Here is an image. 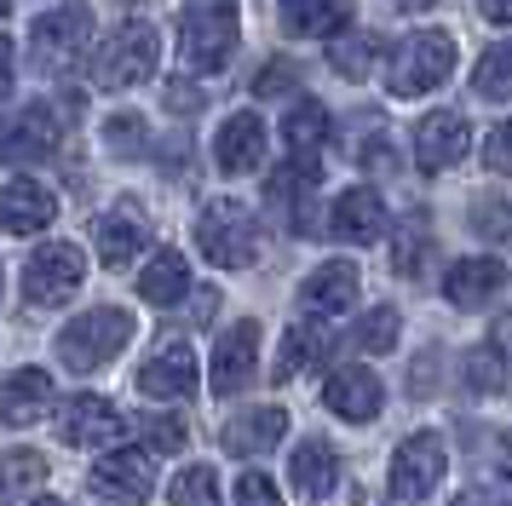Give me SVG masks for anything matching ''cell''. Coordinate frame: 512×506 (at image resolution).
Listing matches in <instances>:
<instances>
[{
	"label": "cell",
	"instance_id": "obj_1",
	"mask_svg": "<svg viewBox=\"0 0 512 506\" xmlns=\"http://www.w3.org/2000/svg\"><path fill=\"white\" fill-rule=\"evenodd\" d=\"M236 35H242L236 0H185L179 6V58L196 75H213V69L231 64Z\"/></svg>",
	"mask_w": 512,
	"mask_h": 506
},
{
	"label": "cell",
	"instance_id": "obj_2",
	"mask_svg": "<svg viewBox=\"0 0 512 506\" xmlns=\"http://www.w3.org/2000/svg\"><path fill=\"white\" fill-rule=\"evenodd\" d=\"M133 340V317L121 311V305H98V311H81L75 322H64V334H58V363L70 368V374H93L104 368L110 357H121Z\"/></svg>",
	"mask_w": 512,
	"mask_h": 506
},
{
	"label": "cell",
	"instance_id": "obj_3",
	"mask_svg": "<svg viewBox=\"0 0 512 506\" xmlns=\"http://www.w3.org/2000/svg\"><path fill=\"white\" fill-rule=\"evenodd\" d=\"M162 64V35H156V23L144 18H127L116 35H104V46L93 52V81L98 87H144L150 75Z\"/></svg>",
	"mask_w": 512,
	"mask_h": 506
},
{
	"label": "cell",
	"instance_id": "obj_4",
	"mask_svg": "<svg viewBox=\"0 0 512 506\" xmlns=\"http://www.w3.org/2000/svg\"><path fill=\"white\" fill-rule=\"evenodd\" d=\"M196 248L208 253L219 271H248L259 259V219L242 202L219 196V202H208L202 219H196Z\"/></svg>",
	"mask_w": 512,
	"mask_h": 506
},
{
	"label": "cell",
	"instance_id": "obj_5",
	"mask_svg": "<svg viewBox=\"0 0 512 506\" xmlns=\"http://www.w3.org/2000/svg\"><path fill=\"white\" fill-rule=\"evenodd\" d=\"M455 75V35L449 29H426V35H409V41L392 52V69H386V87L397 98H420V92L443 87Z\"/></svg>",
	"mask_w": 512,
	"mask_h": 506
},
{
	"label": "cell",
	"instance_id": "obj_6",
	"mask_svg": "<svg viewBox=\"0 0 512 506\" xmlns=\"http://www.w3.org/2000/svg\"><path fill=\"white\" fill-rule=\"evenodd\" d=\"M29 46H35V69L41 75H64V69H75V58L93 46V12L81 6V0H64L58 12H41L35 18V29H29Z\"/></svg>",
	"mask_w": 512,
	"mask_h": 506
},
{
	"label": "cell",
	"instance_id": "obj_7",
	"mask_svg": "<svg viewBox=\"0 0 512 506\" xmlns=\"http://www.w3.org/2000/svg\"><path fill=\"white\" fill-rule=\"evenodd\" d=\"M81 282H87V253L75 242H47V248L29 253V265H24L29 305H64V299H75Z\"/></svg>",
	"mask_w": 512,
	"mask_h": 506
},
{
	"label": "cell",
	"instance_id": "obj_8",
	"mask_svg": "<svg viewBox=\"0 0 512 506\" xmlns=\"http://www.w3.org/2000/svg\"><path fill=\"white\" fill-rule=\"evenodd\" d=\"M443 472H449V449H443V437L438 432H415V437L397 443L386 489H392V501H426V495L443 483Z\"/></svg>",
	"mask_w": 512,
	"mask_h": 506
},
{
	"label": "cell",
	"instance_id": "obj_9",
	"mask_svg": "<svg viewBox=\"0 0 512 506\" xmlns=\"http://www.w3.org/2000/svg\"><path fill=\"white\" fill-rule=\"evenodd\" d=\"M58 437L75 443V449H104V443H121V437H127V420L116 414L110 397L81 391L70 403H58Z\"/></svg>",
	"mask_w": 512,
	"mask_h": 506
},
{
	"label": "cell",
	"instance_id": "obj_10",
	"mask_svg": "<svg viewBox=\"0 0 512 506\" xmlns=\"http://www.w3.org/2000/svg\"><path fill=\"white\" fill-rule=\"evenodd\" d=\"M150 483H156V460L133 455V449H110V455L93 460V472H87V489L104 495V501H116V506H139L144 495H150Z\"/></svg>",
	"mask_w": 512,
	"mask_h": 506
},
{
	"label": "cell",
	"instance_id": "obj_11",
	"mask_svg": "<svg viewBox=\"0 0 512 506\" xmlns=\"http://www.w3.org/2000/svg\"><path fill=\"white\" fill-rule=\"evenodd\" d=\"M58 138H64L58 115H52L47 104H24V110L0 127V156L18 161V167H35V161L58 156Z\"/></svg>",
	"mask_w": 512,
	"mask_h": 506
},
{
	"label": "cell",
	"instance_id": "obj_12",
	"mask_svg": "<svg viewBox=\"0 0 512 506\" xmlns=\"http://www.w3.org/2000/svg\"><path fill=\"white\" fill-rule=\"evenodd\" d=\"M311 196H317V161H282L277 173H271V184H265V202L282 213V225H294L300 236H311L317 230V207H311Z\"/></svg>",
	"mask_w": 512,
	"mask_h": 506
},
{
	"label": "cell",
	"instance_id": "obj_13",
	"mask_svg": "<svg viewBox=\"0 0 512 506\" xmlns=\"http://www.w3.org/2000/svg\"><path fill=\"white\" fill-rule=\"evenodd\" d=\"M254 368H259V322L242 317L236 328L219 334V345H213V374H208L213 397H236V391L254 380Z\"/></svg>",
	"mask_w": 512,
	"mask_h": 506
},
{
	"label": "cell",
	"instance_id": "obj_14",
	"mask_svg": "<svg viewBox=\"0 0 512 506\" xmlns=\"http://www.w3.org/2000/svg\"><path fill=\"white\" fill-rule=\"evenodd\" d=\"M328 230H334L340 242H351V248L380 242V236H386V202H380V190H369V184L340 190L334 207H328Z\"/></svg>",
	"mask_w": 512,
	"mask_h": 506
},
{
	"label": "cell",
	"instance_id": "obj_15",
	"mask_svg": "<svg viewBox=\"0 0 512 506\" xmlns=\"http://www.w3.org/2000/svg\"><path fill=\"white\" fill-rule=\"evenodd\" d=\"M323 403H328L334 414H340V420L363 426V420H374V414L386 409V386H380V374H374V368L346 363V368H334V374H328Z\"/></svg>",
	"mask_w": 512,
	"mask_h": 506
},
{
	"label": "cell",
	"instance_id": "obj_16",
	"mask_svg": "<svg viewBox=\"0 0 512 506\" xmlns=\"http://www.w3.org/2000/svg\"><path fill=\"white\" fill-rule=\"evenodd\" d=\"M357 305V265L351 259H328L300 282V317L323 322V317H340Z\"/></svg>",
	"mask_w": 512,
	"mask_h": 506
},
{
	"label": "cell",
	"instance_id": "obj_17",
	"mask_svg": "<svg viewBox=\"0 0 512 506\" xmlns=\"http://www.w3.org/2000/svg\"><path fill=\"white\" fill-rule=\"evenodd\" d=\"M466 150H472V127H466L455 110H432V115L415 127V156H420V167H426V173L455 167Z\"/></svg>",
	"mask_w": 512,
	"mask_h": 506
},
{
	"label": "cell",
	"instance_id": "obj_18",
	"mask_svg": "<svg viewBox=\"0 0 512 506\" xmlns=\"http://www.w3.org/2000/svg\"><path fill=\"white\" fill-rule=\"evenodd\" d=\"M139 391L144 397H185V391H196V351L185 340H162L139 368Z\"/></svg>",
	"mask_w": 512,
	"mask_h": 506
},
{
	"label": "cell",
	"instance_id": "obj_19",
	"mask_svg": "<svg viewBox=\"0 0 512 506\" xmlns=\"http://www.w3.org/2000/svg\"><path fill=\"white\" fill-rule=\"evenodd\" d=\"M58 219V196H52L41 179H12L0 190V230L12 236H35Z\"/></svg>",
	"mask_w": 512,
	"mask_h": 506
},
{
	"label": "cell",
	"instance_id": "obj_20",
	"mask_svg": "<svg viewBox=\"0 0 512 506\" xmlns=\"http://www.w3.org/2000/svg\"><path fill=\"white\" fill-rule=\"evenodd\" d=\"M41 414H52V374L47 368H12L0 380V420L6 426H35Z\"/></svg>",
	"mask_w": 512,
	"mask_h": 506
},
{
	"label": "cell",
	"instance_id": "obj_21",
	"mask_svg": "<svg viewBox=\"0 0 512 506\" xmlns=\"http://www.w3.org/2000/svg\"><path fill=\"white\" fill-rule=\"evenodd\" d=\"M213 161H219V173H254L265 161V121L248 110L225 115V127L213 138Z\"/></svg>",
	"mask_w": 512,
	"mask_h": 506
},
{
	"label": "cell",
	"instance_id": "obj_22",
	"mask_svg": "<svg viewBox=\"0 0 512 506\" xmlns=\"http://www.w3.org/2000/svg\"><path fill=\"white\" fill-rule=\"evenodd\" d=\"M501 288H507V265L501 259H461V265H449V276H443V294H449V305H461V311H478L489 299H501Z\"/></svg>",
	"mask_w": 512,
	"mask_h": 506
},
{
	"label": "cell",
	"instance_id": "obj_23",
	"mask_svg": "<svg viewBox=\"0 0 512 506\" xmlns=\"http://www.w3.org/2000/svg\"><path fill=\"white\" fill-rule=\"evenodd\" d=\"M288 483L300 489L305 501H328L334 483H340V455L328 449L323 437H305L300 449L288 455Z\"/></svg>",
	"mask_w": 512,
	"mask_h": 506
},
{
	"label": "cell",
	"instance_id": "obj_24",
	"mask_svg": "<svg viewBox=\"0 0 512 506\" xmlns=\"http://www.w3.org/2000/svg\"><path fill=\"white\" fill-rule=\"evenodd\" d=\"M351 23V0H282V29L305 41H328Z\"/></svg>",
	"mask_w": 512,
	"mask_h": 506
},
{
	"label": "cell",
	"instance_id": "obj_25",
	"mask_svg": "<svg viewBox=\"0 0 512 506\" xmlns=\"http://www.w3.org/2000/svg\"><path fill=\"white\" fill-rule=\"evenodd\" d=\"M282 432H288V414L282 409H248L219 432V443H225L231 455H265V449L282 443Z\"/></svg>",
	"mask_w": 512,
	"mask_h": 506
},
{
	"label": "cell",
	"instance_id": "obj_26",
	"mask_svg": "<svg viewBox=\"0 0 512 506\" xmlns=\"http://www.w3.org/2000/svg\"><path fill=\"white\" fill-rule=\"evenodd\" d=\"M185 294H190L185 253H179V248L150 253V265H144V276H139V299H144V305H179Z\"/></svg>",
	"mask_w": 512,
	"mask_h": 506
},
{
	"label": "cell",
	"instance_id": "obj_27",
	"mask_svg": "<svg viewBox=\"0 0 512 506\" xmlns=\"http://www.w3.org/2000/svg\"><path fill=\"white\" fill-rule=\"evenodd\" d=\"M282 138H288V156L294 161H317V150L328 144V110L317 98H300L294 110L282 115Z\"/></svg>",
	"mask_w": 512,
	"mask_h": 506
},
{
	"label": "cell",
	"instance_id": "obj_28",
	"mask_svg": "<svg viewBox=\"0 0 512 506\" xmlns=\"http://www.w3.org/2000/svg\"><path fill=\"white\" fill-rule=\"evenodd\" d=\"M144 248H150V230H144L133 213H110V219H98V259H104L110 271L133 265Z\"/></svg>",
	"mask_w": 512,
	"mask_h": 506
},
{
	"label": "cell",
	"instance_id": "obj_29",
	"mask_svg": "<svg viewBox=\"0 0 512 506\" xmlns=\"http://www.w3.org/2000/svg\"><path fill=\"white\" fill-rule=\"evenodd\" d=\"M317 357H323V340H317V334L300 322V328H288V334H282V351H277L271 380H277V386H288V380H300V374L317 363Z\"/></svg>",
	"mask_w": 512,
	"mask_h": 506
},
{
	"label": "cell",
	"instance_id": "obj_30",
	"mask_svg": "<svg viewBox=\"0 0 512 506\" xmlns=\"http://www.w3.org/2000/svg\"><path fill=\"white\" fill-rule=\"evenodd\" d=\"M397 334H403L397 305H374V311H363V322H357V345H363L369 357H386L397 345Z\"/></svg>",
	"mask_w": 512,
	"mask_h": 506
},
{
	"label": "cell",
	"instance_id": "obj_31",
	"mask_svg": "<svg viewBox=\"0 0 512 506\" xmlns=\"http://www.w3.org/2000/svg\"><path fill=\"white\" fill-rule=\"evenodd\" d=\"M167 506H219V478L213 466H185L167 483Z\"/></svg>",
	"mask_w": 512,
	"mask_h": 506
},
{
	"label": "cell",
	"instance_id": "obj_32",
	"mask_svg": "<svg viewBox=\"0 0 512 506\" xmlns=\"http://www.w3.org/2000/svg\"><path fill=\"white\" fill-rule=\"evenodd\" d=\"M328 64L340 69V75H351V81H363L374 64V35H334V46H328Z\"/></svg>",
	"mask_w": 512,
	"mask_h": 506
},
{
	"label": "cell",
	"instance_id": "obj_33",
	"mask_svg": "<svg viewBox=\"0 0 512 506\" xmlns=\"http://www.w3.org/2000/svg\"><path fill=\"white\" fill-rule=\"evenodd\" d=\"M420 253H432V236H426V213H409L403 230H397V276H415L420 271Z\"/></svg>",
	"mask_w": 512,
	"mask_h": 506
},
{
	"label": "cell",
	"instance_id": "obj_34",
	"mask_svg": "<svg viewBox=\"0 0 512 506\" xmlns=\"http://www.w3.org/2000/svg\"><path fill=\"white\" fill-rule=\"evenodd\" d=\"M144 144H150V127L139 115H110L104 121V150L110 156H144Z\"/></svg>",
	"mask_w": 512,
	"mask_h": 506
},
{
	"label": "cell",
	"instance_id": "obj_35",
	"mask_svg": "<svg viewBox=\"0 0 512 506\" xmlns=\"http://www.w3.org/2000/svg\"><path fill=\"white\" fill-rule=\"evenodd\" d=\"M41 478H47V460L35 455V449L0 455V489H6V495H18V489H35Z\"/></svg>",
	"mask_w": 512,
	"mask_h": 506
},
{
	"label": "cell",
	"instance_id": "obj_36",
	"mask_svg": "<svg viewBox=\"0 0 512 506\" xmlns=\"http://www.w3.org/2000/svg\"><path fill=\"white\" fill-rule=\"evenodd\" d=\"M472 87L484 92L489 104H507V46H489L484 58H478V75H472Z\"/></svg>",
	"mask_w": 512,
	"mask_h": 506
},
{
	"label": "cell",
	"instance_id": "obj_37",
	"mask_svg": "<svg viewBox=\"0 0 512 506\" xmlns=\"http://www.w3.org/2000/svg\"><path fill=\"white\" fill-rule=\"evenodd\" d=\"M144 443H150L156 455H179V449H185V420H173V414H150V420H144Z\"/></svg>",
	"mask_w": 512,
	"mask_h": 506
},
{
	"label": "cell",
	"instance_id": "obj_38",
	"mask_svg": "<svg viewBox=\"0 0 512 506\" xmlns=\"http://www.w3.org/2000/svg\"><path fill=\"white\" fill-rule=\"evenodd\" d=\"M501 345H507V334L495 328V334H489V345L478 351V363H472V368H478V386H484V391H501V386H507V368H501Z\"/></svg>",
	"mask_w": 512,
	"mask_h": 506
},
{
	"label": "cell",
	"instance_id": "obj_39",
	"mask_svg": "<svg viewBox=\"0 0 512 506\" xmlns=\"http://www.w3.org/2000/svg\"><path fill=\"white\" fill-rule=\"evenodd\" d=\"M236 506H282V495L265 472H242L236 478Z\"/></svg>",
	"mask_w": 512,
	"mask_h": 506
},
{
	"label": "cell",
	"instance_id": "obj_40",
	"mask_svg": "<svg viewBox=\"0 0 512 506\" xmlns=\"http://www.w3.org/2000/svg\"><path fill=\"white\" fill-rule=\"evenodd\" d=\"M478 230H484L489 242H501V236H507V202H501V196H489V202L478 207Z\"/></svg>",
	"mask_w": 512,
	"mask_h": 506
},
{
	"label": "cell",
	"instance_id": "obj_41",
	"mask_svg": "<svg viewBox=\"0 0 512 506\" xmlns=\"http://www.w3.org/2000/svg\"><path fill=\"white\" fill-rule=\"evenodd\" d=\"M282 87H294V69H288V64H282V58H277V64H265V69H259L254 92H259V98H277Z\"/></svg>",
	"mask_w": 512,
	"mask_h": 506
},
{
	"label": "cell",
	"instance_id": "obj_42",
	"mask_svg": "<svg viewBox=\"0 0 512 506\" xmlns=\"http://www.w3.org/2000/svg\"><path fill=\"white\" fill-rule=\"evenodd\" d=\"M208 98H202V87H190V81H167V110H179V115H190V110H202Z\"/></svg>",
	"mask_w": 512,
	"mask_h": 506
},
{
	"label": "cell",
	"instance_id": "obj_43",
	"mask_svg": "<svg viewBox=\"0 0 512 506\" xmlns=\"http://www.w3.org/2000/svg\"><path fill=\"white\" fill-rule=\"evenodd\" d=\"M363 167H380V173H392L397 156H392V144H386V133L374 138V144H363Z\"/></svg>",
	"mask_w": 512,
	"mask_h": 506
},
{
	"label": "cell",
	"instance_id": "obj_44",
	"mask_svg": "<svg viewBox=\"0 0 512 506\" xmlns=\"http://www.w3.org/2000/svg\"><path fill=\"white\" fill-rule=\"evenodd\" d=\"M484 161H489V173H507V127H495V133H489Z\"/></svg>",
	"mask_w": 512,
	"mask_h": 506
},
{
	"label": "cell",
	"instance_id": "obj_45",
	"mask_svg": "<svg viewBox=\"0 0 512 506\" xmlns=\"http://www.w3.org/2000/svg\"><path fill=\"white\" fill-rule=\"evenodd\" d=\"M12 75H18V52H12V35H0V98L12 92Z\"/></svg>",
	"mask_w": 512,
	"mask_h": 506
},
{
	"label": "cell",
	"instance_id": "obj_46",
	"mask_svg": "<svg viewBox=\"0 0 512 506\" xmlns=\"http://www.w3.org/2000/svg\"><path fill=\"white\" fill-rule=\"evenodd\" d=\"M455 506H501V495L495 489H466V495H455Z\"/></svg>",
	"mask_w": 512,
	"mask_h": 506
},
{
	"label": "cell",
	"instance_id": "obj_47",
	"mask_svg": "<svg viewBox=\"0 0 512 506\" xmlns=\"http://www.w3.org/2000/svg\"><path fill=\"white\" fill-rule=\"evenodd\" d=\"M478 6H484L489 23H507V18H512V0H478Z\"/></svg>",
	"mask_w": 512,
	"mask_h": 506
},
{
	"label": "cell",
	"instance_id": "obj_48",
	"mask_svg": "<svg viewBox=\"0 0 512 506\" xmlns=\"http://www.w3.org/2000/svg\"><path fill=\"white\" fill-rule=\"evenodd\" d=\"M397 12H426V6H432V0H392Z\"/></svg>",
	"mask_w": 512,
	"mask_h": 506
},
{
	"label": "cell",
	"instance_id": "obj_49",
	"mask_svg": "<svg viewBox=\"0 0 512 506\" xmlns=\"http://www.w3.org/2000/svg\"><path fill=\"white\" fill-rule=\"evenodd\" d=\"M35 506H64V501H35Z\"/></svg>",
	"mask_w": 512,
	"mask_h": 506
},
{
	"label": "cell",
	"instance_id": "obj_50",
	"mask_svg": "<svg viewBox=\"0 0 512 506\" xmlns=\"http://www.w3.org/2000/svg\"><path fill=\"white\" fill-rule=\"evenodd\" d=\"M0 12H12V0H0Z\"/></svg>",
	"mask_w": 512,
	"mask_h": 506
}]
</instances>
